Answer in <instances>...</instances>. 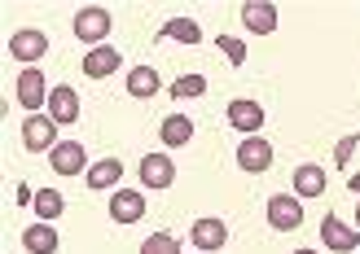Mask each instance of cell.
<instances>
[{
    "label": "cell",
    "mask_w": 360,
    "mask_h": 254,
    "mask_svg": "<svg viewBox=\"0 0 360 254\" xmlns=\"http://www.w3.org/2000/svg\"><path fill=\"white\" fill-rule=\"evenodd\" d=\"M123 180V162L119 158H101V162H93V167L84 171V185L88 189H115Z\"/></svg>",
    "instance_id": "e0dca14e"
},
{
    "label": "cell",
    "mask_w": 360,
    "mask_h": 254,
    "mask_svg": "<svg viewBox=\"0 0 360 254\" xmlns=\"http://www.w3.org/2000/svg\"><path fill=\"white\" fill-rule=\"evenodd\" d=\"M22 246L31 254H53V250H58V232H53V224H31L22 232Z\"/></svg>",
    "instance_id": "d6986e66"
},
{
    "label": "cell",
    "mask_w": 360,
    "mask_h": 254,
    "mask_svg": "<svg viewBox=\"0 0 360 254\" xmlns=\"http://www.w3.org/2000/svg\"><path fill=\"white\" fill-rule=\"evenodd\" d=\"M172 180H176V167H172L167 154H146L141 158V185L146 189H172Z\"/></svg>",
    "instance_id": "8fae6325"
},
{
    "label": "cell",
    "mask_w": 360,
    "mask_h": 254,
    "mask_svg": "<svg viewBox=\"0 0 360 254\" xmlns=\"http://www.w3.org/2000/svg\"><path fill=\"white\" fill-rule=\"evenodd\" d=\"M356 224H360V206H356Z\"/></svg>",
    "instance_id": "f546056e"
},
{
    "label": "cell",
    "mask_w": 360,
    "mask_h": 254,
    "mask_svg": "<svg viewBox=\"0 0 360 254\" xmlns=\"http://www.w3.org/2000/svg\"><path fill=\"white\" fill-rule=\"evenodd\" d=\"M158 136H163L167 149H176V145H189V136H193V119H189V114H167L163 127H158Z\"/></svg>",
    "instance_id": "ac0fdd59"
},
{
    "label": "cell",
    "mask_w": 360,
    "mask_h": 254,
    "mask_svg": "<svg viewBox=\"0 0 360 254\" xmlns=\"http://www.w3.org/2000/svg\"><path fill=\"white\" fill-rule=\"evenodd\" d=\"M13 197H18V206H27V202H35V193H31L27 185H18V189H13Z\"/></svg>",
    "instance_id": "4316f807"
},
{
    "label": "cell",
    "mask_w": 360,
    "mask_h": 254,
    "mask_svg": "<svg viewBox=\"0 0 360 254\" xmlns=\"http://www.w3.org/2000/svg\"><path fill=\"white\" fill-rule=\"evenodd\" d=\"M347 189H352V193H360V171H356V175L347 180Z\"/></svg>",
    "instance_id": "83f0119b"
},
{
    "label": "cell",
    "mask_w": 360,
    "mask_h": 254,
    "mask_svg": "<svg viewBox=\"0 0 360 254\" xmlns=\"http://www.w3.org/2000/svg\"><path fill=\"white\" fill-rule=\"evenodd\" d=\"M295 254H316V250H295Z\"/></svg>",
    "instance_id": "f1b7e54d"
},
{
    "label": "cell",
    "mask_w": 360,
    "mask_h": 254,
    "mask_svg": "<svg viewBox=\"0 0 360 254\" xmlns=\"http://www.w3.org/2000/svg\"><path fill=\"white\" fill-rule=\"evenodd\" d=\"M31 206H35V215H40V220L49 224V220H58V215H62V206H66V202H62V193H58V189H40Z\"/></svg>",
    "instance_id": "7402d4cb"
},
{
    "label": "cell",
    "mask_w": 360,
    "mask_h": 254,
    "mask_svg": "<svg viewBox=\"0 0 360 254\" xmlns=\"http://www.w3.org/2000/svg\"><path fill=\"white\" fill-rule=\"evenodd\" d=\"M141 254H180V241L172 232H154V237L141 241Z\"/></svg>",
    "instance_id": "603a6c76"
},
{
    "label": "cell",
    "mask_w": 360,
    "mask_h": 254,
    "mask_svg": "<svg viewBox=\"0 0 360 254\" xmlns=\"http://www.w3.org/2000/svg\"><path fill=\"white\" fill-rule=\"evenodd\" d=\"M163 35L167 40H180V44H198L202 40V27L193 18H172V22H163Z\"/></svg>",
    "instance_id": "44dd1931"
},
{
    "label": "cell",
    "mask_w": 360,
    "mask_h": 254,
    "mask_svg": "<svg viewBox=\"0 0 360 254\" xmlns=\"http://www.w3.org/2000/svg\"><path fill=\"white\" fill-rule=\"evenodd\" d=\"M215 44L224 48V58H229L233 66H242V62H246V48H242V40H233V35H220V40H215Z\"/></svg>",
    "instance_id": "d4e9b609"
},
{
    "label": "cell",
    "mask_w": 360,
    "mask_h": 254,
    "mask_svg": "<svg viewBox=\"0 0 360 254\" xmlns=\"http://www.w3.org/2000/svg\"><path fill=\"white\" fill-rule=\"evenodd\" d=\"M189 241H193V250H198V254H215V250H224L229 228H224V220H193Z\"/></svg>",
    "instance_id": "8992f818"
},
{
    "label": "cell",
    "mask_w": 360,
    "mask_h": 254,
    "mask_svg": "<svg viewBox=\"0 0 360 254\" xmlns=\"http://www.w3.org/2000/svg\"><path fill=\"white\" fill-rule=\"evenodd\" d=\"M242 22H246V31H255V35L277 31V5H259V0H246V5H242Z\"/></svg>",
    "instance_id": "9a60e30c"
},
{
    "label": "cell",
    "mask_w": 360,
    "mask_h": 254,
    "mask_svg": "<svg viewBox=\"0 0 360 254\" xmlns=\"http://www.w3.org/2000/svg\"><path fill=\"white\" fill-rule=\"evenodd\" d=\"M9 53H13V58L18 62H40L44 58V53H49V35L44 31H35V27H27V31H13L9 35Z\"/></svg>",
    "instance_id": "277c9868"
},
{
    "label": "cell",
    "mask_w": 360,
    "mask_h": 254,
    "mask_svg": "<svg viewBox=\"0 0 360 254\" xmlns=\"http://www.w3.org/2000/svg\"><path fill=\"white\" fill-rule=\"evenodd\" d=\"M356 145H360V136H356V132L338 140V149H334V162H338V167H347V158H352V149H356Z\"/></svg>",
    "instance_id": "484cf974"
},
{
    "label": "cell",
    "mask_w": 360,
    "mask_h": 254,
    "mask_svg": "<svg viewBox=\"0 0 360 254\" xmlns=\"http://www.w3.org/2000/svg\"><path fill=\"white\" fill-rule=\"evenodd\" d=\"M49 167L58 175H79V171H88V149L79 140H62L58 149L49 154Z\"/></svg>",
    "instance_id": "52a82bcc"
},
{
    "label": "cell",
    "mask_w": 360,
    "mask_h": 254,
    "mask_svg": "<svg viewBox=\"0 0 360 254\" xmlns=\"http://www.w3.org/2000/svg\"><path fill=\"white\" fill-rule=\"evenodd\" d=\"M321 241H326L334 254H347V250H356V246H360V232H356V228H347V224H338L334 215H326V220H321Z\"/></svg>",
    "instance_id": "5bb4252c"
},
{
    "label": "cell",
    "mask_w": 360,
    "mask_h": 254,
    "mask_svg": "<svg viewBox=\"0 0 360 254\" xmlns=\"http://www.w3.org/2000/svg\"><path fill=\"white\" fill-rule=\"evenodd\" d=\"M18 101H22V110H31V114L49 101V83H44V75L35 66H27L22 75H18Z\"/></svg>",
    "instance_id": "9c48e42d"
},
{
    "label": "cell",
    "mask_w": 360,
    "mask_h": 254,
    "mask_svg": "<svg viewBox=\"0 0 360 254\" xmlns=\"http://www.w3.org/2000/svg\"><path fill=\"white\" fill-rule=\"evenodd\" d=\"M290 185H295V197H321L326 193V171L316 162H303V167H295Z\"/></svg>",
    "instance_id": "2e32d148"
},
{
    "label": "cell",
    "mask_w": 360,
    "mask_h": 254,
    "mask_svg": "<svg viewBox=\"0 0 360 254\" xmlns=\"http://www.w3.org/2000/svg\"><path fill=\"white\" fill-rule=\"evenodd\" d=\"M115 70H119V48H115V44L88 48V58H84V75H88V79H110Z\"/></svg>",
    "instance_id": "7c38bea8"
},
{
    "label": "cell",
    "mask_w": 360,
    "mask_h": 254,
    "mask_svg": "<svg viewBox=\"0 0 360 254\" xmlns=\"http://www.w3.org/2000/svg\"><path fill=\"white\" fill-rule=\"evenodd\" d=\"M158 88H163V83H158V70H154V66H136L132 75H128V93L141 97V101H146V97H158Z\"/></svg>",
    "instance_id": "ffe728a7"
},
{
    "label": "cell",
    "mask_w": 360,
    "mask_h": 254,
    "mask_svg": "<svg viewBox=\"0 0 360 254\" xmlns=\"http://www.w3.org/2000/svg\"><path fill=\"white\" fill-rule=\"evenodd\" d=\"M238 167L250 171V175L268 171V167H273V145H268L264 136H246V140L238 145Z\"/></svg>",
    "instance_id": "5b68a950"
},
{
    "label": "cell",
    "mask_w": 360,
    "mask_h": 254,
    "mask_svg": "<svg viewBox=\"0 0 360 254\" xmlns=\"http://www.w3.org/2000/svg\"><path fill=\"white\" fill-rule=\"evenodd\" d=\"M110 220H119V224L146 220V197H141L136 189H119V193L110 197Z\"/></svg>",
    "instance_id": "4fadbf2b"
},
{
    "label": "cell",
    "mask_w": 360,
    "mask_h": 254,
    "mask_svg": "<svg viewBox=\"0 0 360 254\" xmlns=\"http://www.w3.org/2000/svg\"><path fill=\"white\" fill-rule=\"evenodd\" d=\"M224 114H229V123L238 127V132H250V136H255L259 127H264V119H268V114H264V105H259V101H250V97L229 101V110H224Z\"/></svg>",
    "instance_id": "ba28073f"
},
{
    "label": "cell",
    "mask_w": 360,
    "mask_h": 254,
    "mask_svg": "<svg viewBox=\"0 0 360 254\" xmlns=\"http://www.w3.org/2000/svg\"><path fill=\"white\" fill-rule=\"evenodd\" d=\"M22 145L31 154H53L62 145L58 140V123H53L49 114H27L22 119Z\"/></svg>",
    "instance_id": "6da1fadb"
},
{
    "label": "cell",
    "mask_w": 360,
    "mask_h": 254,
    "mask_svg": "<svg viewBox=\"0 0 360 254\" xmlns=\"http://www.w3.org/2000/svg\"><path fill=\"white\" fill-rule=\"evenodd\" d=\"M268 224H273L277 232H295L303 224V206H299V197L295 193H277V197H268Z\"/></svg>",
    "instance_id": "3957f363"
},
{
    "label": "cell",
    "mask_w": 360,
    "mask_h": 254,
    "mask_svg": "<svg viewBox=\"0 0 360 254\" xmlns=\"http://www.w3.org/2000/svg\"><path fill=\"white\" fill-rule=\"evenodd\" d=\"M49 119L58 123V127L79 119V93L70 83H62V88H53V93H49Z\"/></svg>",
    "instance_id": "30bf717a"
},
{
    "label": "cell",
    "mask_w": 360,
    "mask_h": 254,
    "mask_svg": "<svg viewBox=\"0 0 360 254\" xmlns=\"http://www.w3.org/2000/svg\"><path fill=\"white\" fill-rule=\"evenodd\" d=\"M207 93V79L202 75H185V79H176L172 83V97L176 101H185V97H202Z\"/></svg>",
    "instance_id": "cb8c5ba5"
},
{
    "label": "cell",
    "mask_w": 360,
    "mask_h": 254,
    "mask_svg": "<svg viewBox=\"0 0 360 254\" xmlns=\"http://www.w3.org/2000/svg\"><path fill=\"white\" fill-rule=\"evenodd\" d=\"M70 27H75V35H79L84 44H93V48H97L105 35H110V9L88 5V9H79V13H75V22H70Z\"/></svg>",
    "instance_id": "7a4b0ae2"
}]
</instances>
